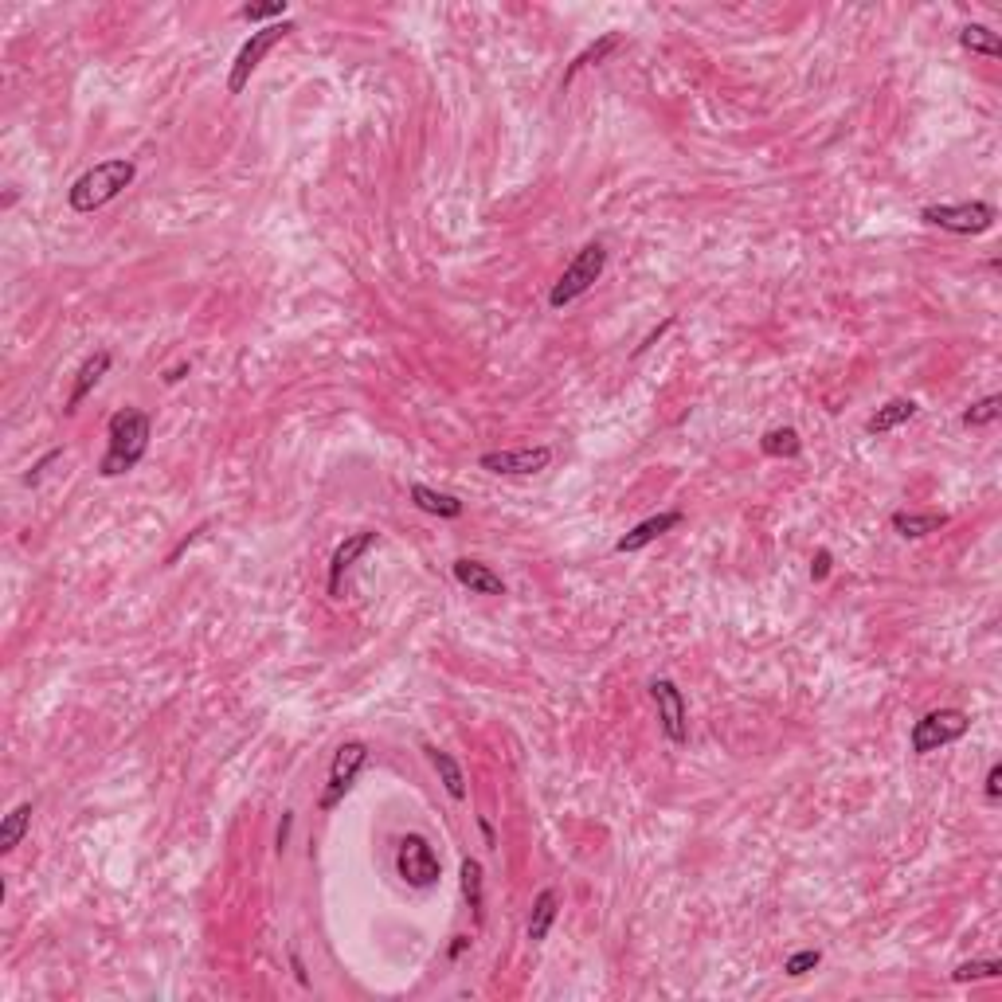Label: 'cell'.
<instances>
[{"label": "cell", "mask_w": 1002, "mask_h": 1002, "mask_svg": "<svg viewBox=\"0 0 1002 1002\" xmlns=\"http://www.w3.org/2000/svg\"><path fill=\"white\" fill-rule=\"evenodd\" d=\"M1002 975V959H967L952 971V983H979V979H999Z\"/></svg>", "instance_id": "25"}, {"label": "cell", "mask_w": 1002, "mask_h": 1002, "mask_svg": "<svg viewBox=\"0 0 1002 1002\" xmlns=\"http://www.w3.org/2000/svg\"><path fill=\"white\" fill-rule=\"evenodd\" d=\"M670 325H674V318H666V321H662V325H658V329H654V333H650V337H646V341H642V345H638V349H635V357H642V353H646V349H650V345H654V341H658V337H662V333H666V329H670Z\"/></svg>", "instance_id": "32"}, {"label": "cell", "mask_w": 1002, "mask_h": 1002, "mask_svg": "<svg viewBox=\"0 0 1002 1002\" xmlns=\"http://www.w3.org/2000/svg\"><path fill=\"white\" fill-rule=\"evenodd\" d=\"M110 361H114V357H110V349H98V353H91V357L79 365V372H75V388H71V396H67V404H63L67 415H75L79 404H83L94 388H98V380L110 372Z\"/></svg>", "instance_id": "13"}, {"label": "cell", "mask_w": 1002, "mask_h": 1002, "mask_svg": "<svg viewBox=\"0 0 1002 1002\" xmlns=\"http://www.w3.org/2000/svg\"><path fill=\"white\" fill-rule=\"evenodd\" d=\"M552 462V447H521V451H486L478 458L482 470L490 474H509V478H525V474H541Z\"/></svg>", "instance_id": "10"}, {"label": "cell", "mask_w": 1002, "mask_h": 1002, "mask_svg": "<svg viewBox=\"0 0 1002 1002\" xmlns=\"http://www.w3.org/2000/svg\"><path fill=\"white\" fill-rule=\"evenodd\" d=\"M184 372H188V365L169 368V372H165V384H177V380H184Z\"/></svg>", "instance_id": "35"}, {"label": "cell", "mask_w": 1002, "mask_h": 1002, "mask_svg": "<svg viewBox=\"0 0 1002 1002\" xmlns=\"http://www.w3.org/2000/svg\"><path fill=\"white\" fill-rule=\"evenodd\" d=\"M286 834H290V815H286V819H282V826H278V850L286 846Z\"/></svg>", "instance_id": "37"}, {"label": "cell", "mask_w": 1002, "mask_h": 1002, "mask_svg": "<svg viewBox=\"0 0 1002 1002\" xmlns=\"http://www.w3.org/2000/svg\"><path fill=\"white\" fill-rule=\"evenodd\" d=\"M239 16L247 24H259V20H286V0H271V4H243Z\"/></svg>", "instance_id": "28"}, {"label": "cell", "mask_w": 1002, "mask_h": 1002, "mask_svg": "<svg viewBox=\"0 0 1002 1002\" xmlns=\"http://www.w3.org/2000/svg\"><path fill=\"white\" fill-rule=\"evenodd\" d=\"M134 181H137L134 161H126V157L102 161V165L87 169L79 181L67 188V204H71V212L91 216V212H98V208H106L110 200H118V196H122V192H126Z\"/></svg>", "instance_id": "2"}, {"label": "cell", "mask_w": 1002, "mask_h": 1002, "mask_svg": "<svg viewBox=\"0 0 1002 1002\" xmlns=\"http://www.w3.org/2000/svg\"><path fill=\"white\" fill-rule=\"evenodd\" d=\"M959 47H967L971 55H987V59H1002L999 32H991L987 24H963L959 28Z\"/></svg>", "instance_id": "21"}, {"label": "cell", "mask_w": 1002, "mask_h": 1002, "mask_svg": "<svg viewBox=\"0 0 1002 1002\" xmlns=\"http://www.w3.org/2000/svg\"><path fill=\"white\" fill-rule=\"evenodd\" d=\"M368 764V744L365 740H345L337 752H333V764H329V783H325V791H321L318 807L321 811H333L349 791H353V783H357V775L365 772Z\"/></svg>", "instance_id": "7"}, {"label": "cell", "mask_w": 1002, "mask_h": 1002, "mask_svg": "<svg viewBox=\"0 0 1002 1002\" xmlns=\"http://www.w3.org/2000/svg\"><path fill=\"white\" fill-rule=\"evenodd\" d=\"M290 963H294V975H298V983H302V987H310V975H306V967H302L298 952H290Z\"/></svg>", "instance_id": "33"}, {"label": "cell", "mask_w": 1002, "mask_h": 1002, "mask_svg": "<svg viewBox=\"0 0 1002 1002\" xmlns=\"http://www.w3.org/2000/svg\"><path fill=\"white\" fill-rule=\"evenodd\" d=\"M556 916H560V897H556V889H541L537 901H533V912H529L525 936H529L533 944H545L552 924H556Z\"/></svg>", "instance_id": "16"}, {"label": "cell", "mask_w": 1002, "mask_h": 1002, "mask_svg": "<svg viewBox=\"0 0 1002 1002\" xmlns=\"http://www.w3.org/2000/svg\"><path fill=\"white\" fill-rule=\"evenodd\" d=\"M999 415H1002V396L999 392H991V396L975 400L971 408L963 411V427H987V423H995Z\"/></svg>", "instance_id": "26"}, {"label": "cell", "mask_w": 1002, "mask_h": 1002, "mask_svg": "<svg viewBox=\"0 0 1002 1002\" xmlns=\"http://www.w3.org/2000/svg\"><path fill=\"white\" fill-rule=\"evenodd\" d=\"M650 697L658 705V725L666 732L670 744H685L689 740V705H685V693L670 678H654L650 682Z\"/></svg>", "instance_id": "9"}, {"label": "cell", "mask_w": 1002, "mask_h": 1002, "mask_svg": "<svg viewBox=\"0 0 1002 1002\" xmlns=\"http://www.w3.org/2000/svg\"><path fill=\"white\" fill-rule=\"evenodd\" d=\"M451 572H455L458 584H462V588H470L474 595H505V580H501L490 564H482V560L462 556V560L451 564Z\"/></svg>", "instance_id": "14"}, {"label": "cell", "mask_w": 1002, "mask_h": 1002, "mask_svg": "<svg viewBox=\"0 0 1002 1002\" xmlns=\"http://www.w3.org/2000/svg\"><path fill=\"white\" fill-rule=\"evenodd\" d=\"M466 948H470V936H455V944H451V959H458Z\"/></svg>", "instance_id": "34"}, {"label": "cell", "mask_w": 1002, "mask_h": 1002, "mask_svg": "<svg viewBox=\"0 0 1002 1002\" xmlns=\"http://www.w3.org/2000/svg\"><path fill=\"white\" fill-rule=\"evenodd\" d=\"M408 494H411V501H415V509H423V513H431V517H439V521H455V517L466 513L462 498L443 494V490H431V486H423V482H415Z\"/></svg>", "instance_id": "15"}, {"label": "cell", "mask_w": 1002, "mask_h": 1002, "mask_svg": "<svg viewBox=\"0 0 1002 1002\" xmlns=\"http://www.w3.org/2000/svg\"><path fill=\"white\" fill-rule=\"evenodd\" d=\"M830 560H834L830 548H819V552H815V564H811V580H815V584H822V580L830 576Z\"/></svg>", "instance_id": "29"}, {"label": "cell", "mask_w": 1002, "mask_h": 1002, "mask_svg": "<svg viewBox=\"0 0 1002 1002\" xmlns=\"http://www.w3.org/2000/svg\"><path fill=\"white\" fill-rule=\"evenodd\" d=\"M760 451L768 458H799L803 455V439H799L795 427H772V431H764Z\"/></svg>", "instance_id": "24"}, {"label": "cell", "mask_w": 1002, "mask_h": 1002, "mask_svg": "<svg viewBox=\"0 0 1002 1002\" xmlns=\"http://www.w3.org/2000/svg\"><path fill=\"white\" fill-rule=\"evenodd\" d=\"M59 455H63L59 447H55V451H47V455L40 458V462H36V466H32L28 474H24V486H36V482H40V474H44L47 466H51V462H55V458H59Z\"/></svg>", "instance_id": "30"}, {"label": "cell", "mask_w": 1002, "mask_h": 1002, "mask_svg": "<svg viewBox=\"0 0 1002 1002\" xmlns=\"http://www.w3.org/2000/svg\"><path fill=\"white\" fill-rule=\"evenodd\" d=\"M920 220L952 235H983L995 228L999 208L987 200H959V204H928L920 208Z\"/></svg>", "instance_id": "4"}, {"label": "cell", "mask_w": 1002, "mask_h": 1002, "mask_svg": "<svg viewBox=\"0 0 1002 1002\" xmlns=\"http://www.w3.org/2000/svg\"><path fill=\"white\" fill-rule=\"evenodd\" d=\"M822 963V952L819 948H803V952H791V956L783 959V975H791V979H803L807 971H815Z\"/></svg>", "instance_id": "27"}, {"label": "cell", "mask_w": 1002, "mask_h": 1002, "mask_svg": "<svg viewBox=\"0 0 1002 1002\" xmlns=\"http://www.w3.org/2000/svg\"><path fill=\"white\" fill-rule=\"evenodd\" d=\"M149 439H153V419L145 411L141 408L114 411L110 423H106V455L98 462V474L102 478L130 474L137 462L145 458V451H149Z\"/></svg>", "instance_id": "1"}, {"label": "cell", "mask_w": 1002, "mask_h": 1002, "mask_svg": "<svg viewBox=\"0 0 1002 1002\" xmlns=\"http://www.w3.org/2000/svg\"><path fill=\"white\" fill-rule=\"evenodd\" d=\"M28 826H32V803H16V807L4 815V822H0V850L12 854V850L24 842Z\"/></svg>", "instance_id": "22"}, {"label": "cell", "mask_w": 1002, "mask_h": 1002, "mask_svg": "<svg viewBox=\"0 0 1002 1002\" xmlns=\"http://www.w3.org/2000/svg\"><path fill=\"white\" fill-rule=\"evenodd\" d=\"M983 791H987V799H991V803H999L1002 799V764H991V772H987V787H983Z\"/></svg>", "instance_id": "31"}, {"label": "cell", "mask_w": 1002, "mask_h": 1002, "mask_svg": "<svg viewBox=\"0 0 1002 1002\" xmlns=\"http://www.w3.org/2000/svg\"><path fill=\"white\" fill-rule=\"evenodd\" d=\"M952 517L948 513H912V509H897L893 513V529L905 537V541H920L928 533H940Z\"/></svg>", "instance_id": "17"}, {"label": "cell", "mask_w": 1002, "mask_h": 1002, "mask_svg": "<svg viewBox=\"0 0 1002 1002\" xmlns=\"http://www.w3.org/2000/svg\"><path fill=\"white\" fill-rule=\"evenodd\" d=\"M396 873L408 881L411 889H431V885H439L443 866H439L435 846L423 834H404L400 846H396Z\"/></svg>", "instance_id": "8"}, {"label": "cell", "mask_w": 1002, "mask_h": 1002, "mask_svg": "<svg viewBox=\"0 0 1002 1002\" xmlns=\"http://www.w3.org/2000/svg\"><path fill=\"white\" fill-rule=\"evenodd\" d=\"M478 826H482V838H486V846H494V826H490V819H478Z\"/></svg>", "instance_id": "36"}, {"label": "cell", "mask_w": 1002, "mask_h": 1002, "mask_svg": "<svg viewBox=\"0 0 1002 1002\" xmlns=\"http://www.w3.org/2000/svg\"><path fill=\"white\" fill-rule=\"evenodd\" d=\"M971 732V717L963 713V709H932V713H924L909 732V744L916 756H932V752H940V748H948V744H956Z\"/></svg>", "instance_id": "5"}, {"label": "cell", "mask_w": 1002, "mask_h": 1002, "mask_svg": "<svg viewBox=\"0 0 1002 1002\" xmlns=\"http://www.w3.org/2000/svg\"><path fill=\"white\" fill-rule=\"evenodd\" d=\"M603 271H607V247H603V243H588V247H580V251H576V259H572V263L564 267V274L552 282V290H548V306H552V310H564L568 302L584 298L595 282L603 278Z\"/></svg>", "instance_id": "3"}, {"label": "cell", "mask_w": 1002, "mask_h": 1002, "mask_svg": "<svg viewBox=\"0 0 1002 1002\" xmlns=\"http://www.w3.org/2000/svg\"><path fill=\"white\" fill-rule=\"evenodd\" d=\"M290 32H294V20H278V24H267V28L251 32V40L239 47V55H235V63H231L228 94H243V87L251 83V75L259 71V63L267 59V51H274Z\"/></svg>", "instance_id": "6"}, {"label": "cell", "mask_w": 1002, "mask_h": 1002, "mask_svg": "<svg viewBox=\"0 0 1002 1002\" xmlns=\"http://www.w3.org/2000/svg\"><path fill=\"white\" fill-rule=\"evenodd\" d=\"M916 400H905V396H897V400H889L885 408H877V415H869L866 419V431L869 435H889V431H897L901 423H909L912 415H916Z\"/></svg>", "instance_id": "20"}, {"label": "cell", "mask_w": 1002, "mask_h": 1002, "mask_svg": "<svg viewBox=\"0 0 1002 1002\" xmlns=\"http://www.w3.org/2000/svg\"><path fill=\"white\" fill-rule=\"evenodd\" d=\"M423 752H427L431 768L439 772V783L447 787V795H451L455 803H462V799H466V775H462V768H458L455 756H451V752H443V748H435V744H427Z\"/></svg>", "instance_id": "18"}, {"label": "cell", "mask_w": 1002, "mask_h": 1002, "mask_svg": "<svg viewBox=\"0 0 1002 1002\" xmlns=\"http://www.w3.org/2000/svg\"><path fill=\"white\" fill-rule=\"evenodd\" d=\"M458 873H462V897H466V905L474 909V920L482 924V909H486V893H482L486 873H482V862H478V858H466Z\"/></svg>", "instance_id": "23"}, {"label": "cell", "mask_w": 1002, "mask_h": 1002, "mask_svg": "<svg viewBox=\"0 0 1002 1002\" xmlns=\"http://www.w3.org/2000/svg\"><path fill=\"white\" fill-rule=\"evenodd\" d=\"M372 545H380V537L376 533H368V529H361V533H353V537H345L341 545H337V552H333V560H329V595L333 599H341V580H345V572L365 556L368 548Z\"/></svg>", "instance_id": "11"}, {"label": "cell", "mask_w": 1002, "mask_h": 1002, "mask_svg": "<svg viewBox=\"0 0 1002 1002\" xmlns=\"http://www.w3.org/2000/svg\"><path fill=\"white\" fill-rule=\"evenodd\" d=\"M678 525H682V513H678V509H666V513H654V517L638 521V525H635V529H631V533H623V537L615 541V548H619V552H638V548L654 545L658 537H666L670 529H678Z\"/></svg>", "instance_id": "12"}, {"label": "cell", "mask_w": 1002, "mask_h": 1002, "mask_svg": "<svg viewBox=\"0 0 1002 1002\" xmlns=\"http://www.w3.org/2000/svg\"><path fill=\"white\" fill-rule=\"evenodd\" d=\"M619 44H623V32H607V36H599L592 47H584V51H580V55L572 59V67L564 71V79H560V91H568V87H572V79H576V75H580L584 67H595V63H603V59H607V55H611V51H615Z\"/></svg>", "instance_id": "19"}]
</instances>
